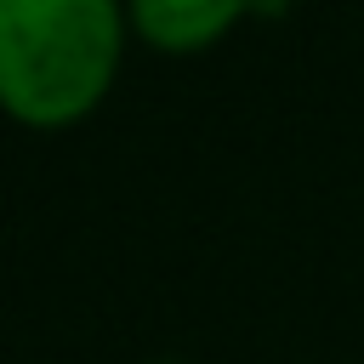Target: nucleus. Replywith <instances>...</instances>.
<instances>
[{
  "mask_svg": "<svg viewBox=\"0 0 364 364\" xmlns=\"http://www.w3.org/2000/svg\"><path fill=\"white\" fill-rule=\"evenodd\" d=\"M125 34L114 0H0V108L40 131L85 119L119 74Z\"/></svg>",
  "mask_w": 364,
  "mask_h": 364,
  "instance_id": "f257e3e1",
  "label": "nucleus"
},
{
  "mask_svg": "<svg viewBox=\"0 0 364 364\" xmlns=\"http://www.w3.org/2000/svg\"><path fill=\"white\" fill-rule=\"evenodd\" d=\"M125 17L142 46L176 57V51L216 46L239 17H250V6H239V0H136V6H125Z\"/></svg>",
  "mask_w": 364,
  "mask_h": 364,
  "instance_id": "f03ea898",
  "label": "nucleus"
},
{
  "mask_svg": "<svg viewBox=\"0 0 364 364\" xmlns=\"http://www.w3.org/2000/svg\"><path fill=\"white\" fill-rule=\"evenodd\" d=\"M154 364H176V358H154Z\"/></svg>",
  "mask_w": 364,
  "mask_h": 364,
  "instance_id": "7ed1b4c3",
  "label": "nucleus"
}]
</instances>
